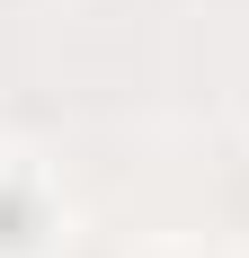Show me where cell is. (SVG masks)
<instances>
[{
    "mask_svg": "<svg viewBox=\"0 0 249 258\" xmlns=\"http://www.w3.org/2000/svg\"><path fill=\"white\" fill-rule=\"evenodd\" d=\"M36 223H45V214H36V196H27V187H0V249H27V240H36Z\"/></svg>",
    "mask_w": 249,
    "mask_h": 258,
    "instance_id": "6da1fadb",
    "label": "cell"
}]
</instances>
